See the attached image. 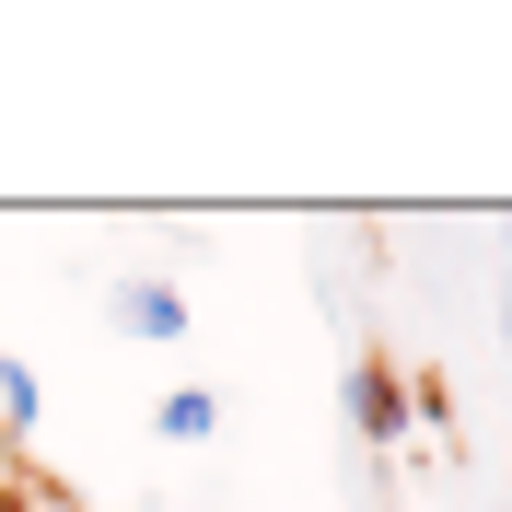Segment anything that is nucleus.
I'll return each mask as SVG.
<instances>
[{
  "instance_id": "f257e3e1",
  "label": "nucleus",
  "mask_w": 512,
  "mask_h": 512,
  "mask_svg": "<svg viewBox=\"0 0 512 512\" xmlns=\"http://www.w3.org/2000/svg\"><path fill=\"white\" fill-rule=\"evenodd\" d=\"M117 326H128V338H152V350H175V338H187V291L152 280V268H128V280H117Z\"/></svg>"
},
{
  "instance_id": "20e7f679",
  "label": "nucleus",
  "mask_w": 512,
  "mask_h": 512,
  "mask_svg": "<svg viewBox=\"0 0 512 512\" xmlns=\"http://www.w3.org/2000/svg\"><path fill=\"white\" fill-rule=\"evenodd\" d=\"M35 419H47V396H35V373H24V361L0 350V443H24Z\"/></svg>"
},
{
  "instance_id": "7ed1b4c3",
  "label": "nucleus",
  "mask_w": 512,
  "mask_h": 512,
  "mask_svg": "<svg viewBox=\"0 0 512 512\" xmlns=\"http://www.w3.org/2000/svg\"><path fill=\"white\" fill-rule=\"evenodd\" d=\"M152 431L163 443H210V431H222V396H210V384H175V396L152 408Z\"/></svg>"
},
{
  "instance_id": "f03ea898",
  "label": "nucleus",
  "mask_w": 512,
  "mask_h": 512,
  "mask_svg": "<svg viewBox=\"0 0 512 512\" xmlns=\"http://www.w3.org/2000/svg\"><path fill=\"white\" fill-rule=\"evenodd\" d=\"M338 408H350V431H361V443H396V431H408V384L384 373V361H350Z\"/></svg>"
},
{
  "instance_id": "39448f33",
  "label": "nucleus",
  "mask_w": 512,
  "mask_h": 512,
  "mask_svg": "<svg viewBox=\"0 0 512 512\" xmlns=\"http://www.w3.org/2000/svg\"><path fill=\"white\" fill-rule=\"evenodd\" d=\"M501 326H512V233H501Z\"/></svg>"
},
{
  "instance_id": "423d86ee",
  "label": "nucleus",
  "mask_w": 512,
  "mask_h": 512,
  "mask_svg": "<svg viewBox=\"0 0 512 512\" xmlns=\"http://www.w3.org/2000/svg\"><path fill=\"white\" fill-rule=\"evenodd\" d=\"M0 512H24V501H12V489H0Z\"/></svg>"
}]
</instances>
